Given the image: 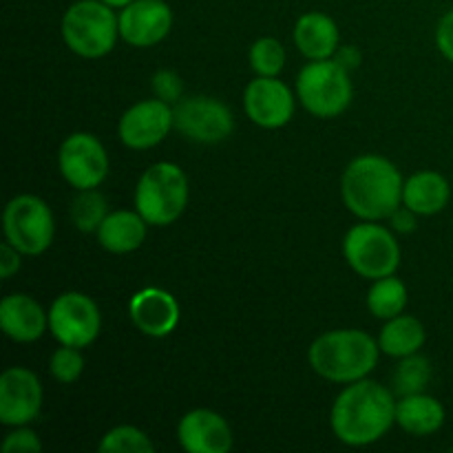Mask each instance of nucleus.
Returning a JSON list of instances; mask_svg holds the SVG:
<instances>
[{"mask_svg":"<svg viewBox=\"0 0 453 453\" xmlns=\"http://www.w3.org/2000/svg\"><path fill=\"white\" fill-rule=\"evenodd\" d=\"M396 423V401L376 380H354L336 396L330 425L334 436L349 447H365L380 441Z\"/></svg>","mask_w":453,"mask_h":453,"instance_id":"nucleus-1","label":"nucleus"},{"mask_svg":"<svg viewBox=\"0 0 453 453\" xmlns=\"http://www.w3.org/2000/svg\"><path fill=\"white\" fill-rule=\"evenodd\" d=\"M401 171L380 155H361L348 164L341 193L349 212L365 221L388 219L403 206Z\"/></svg>","mask_w":453,"mask_h":453,"instance_id":"nucleus-2","label":"nucleus"},{"mask_svg":"<svg viewBox=\"0 0 453 453\" xmlns=\"http://www.w3.org/2000/svg\"><path fill=\"white\" fill-rule=\"evenodd\" d=\"M379 343L363 330H332L310 345V365L332 383L367 379L379 363Z\"/></svg>","mask_w":453,"mask_h":453,"instance_id":"nucleus-3","label":"nucleus"},{"mask_svg":"<svg viewBox=\"0 0 453 453\" xmlns=\"http://www.w3.org/2000/svg\"><path fill=\"white\" fill-rule=\"evenodd\" d=\"M188 203V180L177 164H153L135 188V211L149 226H171Z\"/></svg>","mask_w":453,"mask_h":453,"instance_id":"nucleus-4","label":"nucleus"},{"mask_svg":"<svg viewBox=\"0 0 453 453\" xmlns=\"http://www.w3.org/2000/svg\"><path fill=\"white\" fill-rule=\"evenodd\" d=\"M119 18L102 0H78L62 16V38L82 58H102L115 47Z\"/></svg>","mask_w":453,"mask_h":453,"instance_id":"nucleus-5","label":"nucleus"},{"mask_svg":"<svg viewBox=\"0 0 453 453\" xmlns=\"http://www.w3.org/2000/svg\"><path fill=\"white\" fill-rule=\"evenodd\" d=\"M296 93L305 109L317 118H336L349 106L354 96L349 71L334 58L312 60L296 78Z\"/></svg>","mask_w":453,"mask_h":453,"instance_id":"nucleus-6","label":"nucleus"},{"mask_svg":"<svg viewBox=\"0 0 453 453\" xmlns=\"http://www.w3.org/2000/svg\"><path fill=\"white\" fill-rule=\"evenodd\" d=\"M343 255L354 273L372 281L394 274L401 264V248L394 234L372 221L349 228L343 239Z\"/></svg>","mask_w":453,"mask_h":453,"instance_id":"nucleus-7","label":"nucleus"},{"mask_svg":"<svg viewBox=\"0 0 453 453\" xmlns=\"http://www.w3.org/2000/svg\"><path fill=\"white\" fill-rule=\"evenodd\" d=\"M56 221L47 203L35 195H18L4 208V237L22 255H42L53 242Z\"/></svg>","mask_w":453,"mask_h":453,"instance_id":"nucleus-8","label":"nucleus"},{"mask_svg":"<svg viewBox=\"0 0 453 453\" xmlns=\"http://www.w3.org/2000/svg\"><path fill=\"white\" fill-rule=\"evenodd\" d=\"M100 327V310L96 301L82 292H65L53 301L49 310V330L60 341V345L87 348L97 339Z\"/></svg>","mask_w":453,"mask_h":453,"instance_id":"nucleus-9","label":"nucleus"},{"mask_svg":"<svg viewBox=\"0 0 453 453\" xmlns=\"http://www.w3.org/2000/svg\"><path fill=\"white\" fill-rule=\"evenodd\" d=\"M175 127L186 140L219 144L233 133L234 119L228 106L217 97H181L175 109Z\"/></svg>","mask_w":453,"mask_h":453,"instance_id":"nucleus-10","label":"nucleus"},{"mask_svg":"<svg viewBox=\"0 0 453 453\" xmlns=\"http://www.w3.org/2000/svg\"><path fill=\"white\" fill-rule=\"evenodd\" d=\"M60 173L73 188H97L109 175V155L91 133H73L66 137L58 153Z\"/></svg>","mask_w":453,"mask_h":453,"instance_id":"nucleus-11","label":"nucleus"},{"mask_svg":"<svg viewBox=\"0 0 453 453\" xmlns=\"http://www.w3.org/2000/svg\"><path fill=\"white\" fill-rule=\"evenodd\" d=\"M175 127V111L168 102L153 97L133 104L118 124V135L124 146L135 150L153 149Z\"/></svg>","mask_w":453,"mask_h":453,"instance_id":"nucleus-12","label":"nucleus"},{"mask_svg":"<svg viewBox=\"0 0 453 453\" xmlns=\"http://www.w3.org/2000/svg\"><path fill=\"white\" fill-rule=\"evenodd\" d=\"M42 407V385L27 367H9L0 376V423L22 427L38 418Z\"/></svg>","mask_w":453,"mask_h":453,"instance_id":"nucleus-13","label":"nucleus"},{"mask_svg":"<svg viewBox=\"0 0 453 453\" xmlns=\"http://www.w3.org/2000/svg\"><path fill=\"white\" fill-rule=\"evenodd\" d=\"M243 109L257 127L281 128L295 115V97L281 80L259 75L246 87Z\"/></svg>","mask_w":453,"mask_h":453,"instance_id":"nucleus-14","label":"nucleus"},{"mask_svg":"<svg viewBox=\"0 0 453 453\" xmlns=\"http://www.w3.org/2000/svg\"><path fill=\"white\" fill-rule=\"evenodd\" d=\"M119 35L131 47H153L173 27V12L164 0H133L119 13Z\"/></svg>","mask_w":453,"mask_h":453,"instance_id":"nucleus-15","label":"nucleus"},{"mask_svg":"<svg viewBox=\"0 0 453 453\" xmlns=\"http://www.w3.org/2000/svg\"><path fill=\"white\" fill-rule=\"evenodd\" d=\"M128 312L137 330L155 339L168 336L180 323V305L175 296L162 288H144L135 292L128 303Z\"/></svg>","mask_w":453,"mask_h":453,"instance_id":"nucleus-16","label":"nucleus"},{"mask_svg":"<svg viewBox=\"0 0 453 453\" xmlns=\"http://www.w3.org/2000/svg\"><path fill=\"white\" fill-rule=\"evenodd\" d=\"M180 445L188 453H226L233 447V429L212 410H193L177 427Z\"/></svg>","mask_w":453,"mask_h":453,"instance_id":"nucleus-17","label":"nucleus"},{"mask_svg":"<svg viewBox=\"0 0 453 453\" xmlns=\"http://www.w3.org/2000/svg\"><path fill=\"white\" fill-rule=\"evenodd\" d=\"M0 326L16 343H31L49 327V312L29 295H7L0 303Z\"/></svg>","mask_w":453,"mask_h":453,"instance_id":"nucleus-18","label":"nucleus"},{"mask_svg":"<svg viewBox=\"0 0 453 453\" xmlns=\"http://www.w3.org/2000/svg\"><path fill=\"white\" fill-rule=\"evenodd\" d=\"M295 44L310 60L334 58L339 51V27L327 13H303L295 25Z\"/></svg>","mask_w":453,"mask_h":453,"instance_id":"nucleus-19","label":"nucleus"},{"mask_svg":"<svg viewBox=\"0 0 453 453\" xmlns=\"http://www.w3.org/2000/svg\"><path fill=\"white\" fill-rule=\"evenodd\" d=\"M449 181L436 171L414 173L403 186V206L416 215H436L449 203Z\"/></svg>","mask_w":453,"mask_h":453,"instance_id":"nucleus-20","label":"nucleus"},{"mask_svg":"<svg viewBox=\"0 0 453 453\" xmlns=\"http://www.w3.org/2000/svg\"><path fill=\"white\" fill-rule=\"evenodd\" d=\"M146 226L149 224L137 211L109 212L97 228V242L104 250L115 252V255H127V252L137 250L144 243Z\"/></svg>","mask_w":453,"mask_h":453,"instance_id":"nucleus-21","label":"nucleus"},{"mask_svg":"<svg viewBox=\"0 0 453 453\" xmlns=\"http://www.w3.org/2000/svg\"><path fill=\"white\" fill-rule=\"evenodd\" d=\"M396 423L411 436H432L445 425V407L425 392L401 396L396 403Z\"/></svg>","mask_w":453,"mask_h":453,"instance_id":"nucleus-22","label":"nucleus"},{"mask_svg":"<svg viewBox=\"0 0 453 453\" xmlns=\"http://www.w3.org/2000/svg\"><path fill=\"white\" fill-rule=\"evenodd\" d=\"M425 339H427V332L418 319L410 317V314H398V317L388 319L385 327L380 330L379 348L388 357L405 358L418 354V349L425 345Z\"/></svg>","mask_w":453,"mask_h":453,"instance_id":"nucleus-23","label":"nucleus"},{"mask_svg":"<svg viewBox=\"0 0 453 453\" xmlns=\"http://www.w3.org/2000/svg\"><path fill=\"white\" fill-rule=\"evenodd\" d=\"M407 305V286L394 274L376 279L367 292V308L379 319H394L403 314Z\"/></svg>","mask_w":453,"mask_h":453,"instance_id":"nucleus-24","label":"nucleus"},{"mask_svg":"<svg viewBox=\"0 0 453 453\" xmlns=\"http://www.w3.org/2000/svg\"><path fill=\"white\" fill-rule=\"evenodd\" d=\"M106 215H109V203L104 195L97 193L96 188L80 190V195L71 203V219L75 228L82 233H97Z\"/></svg>","mask_w":453,"mask_h":453,"instance_id":"nucleus-25","label":"nucleus"},{"mask_svg":"<svg viewBox=\"0 0 453 453\" xmlns=\"http://www.w3.org/2000/svg\"><path fill=\"white\" fill-rule=\"evenodd\" d=\"M432 380V365L425 357L411 354L401 361L394 374V388L398 396H411V394H423L425 388Z\"/></svg>","mask_w":453,"mask_h":453,"instance_id":"nucleus-26","label":"nucleus"},{"mask_svg":"<svg viewBox=\"0 0 453 453\" xmlns=\"http://www.w3.org/2000/svg\"><path fill=\"white\" fill-rule=\"evenodd\" d=\"M100 453H150L155 449L150 438L142 429L122 425L106 434L100 441Z\"/></svg>","mask_w":453,"mask_h":453,"instance_id":"nucleus-27","label":"nucleus"},{"mask_svg":"<svg viewBox=\"0 0 453 453\" xmlns=\"http://www.w3.org/2000/svg\"><path fill=\"white\" fill-rule=\"evenodd\" d=\"M286 65V49L277 38H259L250 47V66L257 75L277 78Z\"/></svg>","mask_w":453,"mask_h":453,"instance_id":"nucleus-28","label":"nucleus"},{"mask_svg":"<svg viewBox=\"0 0 453 453\" xmlns=\"http://www.w3.org/2000/svg\"><path fill=\"white\" fill-rule=\"evenodd\" d=\"M49 372L60 383H75L84 372V357L80 348H71V345L58 348L49 361Z\"/></svg>","mask_w":453,"mask_h":453,"instance_id":"nucleus-29","label":"nucleus"},{"mask_svg":"<svg viewBox=\"0 0 453 453\" xmlns=\"http://www.w3.org/2000/svg\"><path fill=\"white\" fill-rule=\"evenodd\" d=\"M150 87H153L155 97L168 102V104H177L184 96V84H181V78L173 71H157L150 80Z\"/></svg>","mask_w":453,"mask_h":453,"instance_id":"nucleus-30","label":"nucleus"},{"mask_svg":"<svg viewBox=\"0 0 453 453\" xmlns=\"http://www.w3.org/2000/svg\"><path fill=\"white\" fill-rule=\"evenodd\" d=\"M4 453H38L42 451V442L35 436V432L27 429V425L16 427L12 434H7L3 442Z\"/></svg>","mask_w":453,"mask_h":453,"instance_id":"nucleus-31","label":"nucleus"},{"mask_svg":"<svg viewBox=\"0 0 453 453\" xmlns=\"http://www.w3.org/2000/svg\"><path fill=\"white\" fill-rule=\"evenodd\" d=\"M436 44L438 49H441L442 56H445L449 62H453V12L445 13L442 20L438 22Z\"/></svg>","mask_w":453,"mask_h":453,"instance_id":"nucleus-32","label":"nucleus"},{"mask_svg":"<svg viewBox=\"0 0 453 453\" xmlns=\"http://www.w3.org/2000/svg\"><path fill=\"white\" fill-rule=\"evenodd\" d=\"M20 255L22 252L16 246H12L9 242L3 243V248H0V277L9 279L13 277V273H18V268H20Z\"/></svg>","mask_w":453,"mask_h":453,"instance_id":"nucleus-33","label":"nucleus"},{"mask_svg":"<svg viewBox=\"0 0 453 453\" xmlns=\"http://www.w3.org/2000/svg\"><path fill=\"white\" fill-rule=\"evenodd\" d=\"M392 226L396 230H401V233H411L416 228V212L410 211L407 206H401L398 211H394Z\"/></svg>","mask_w":453,"mask_h":453,"instance_id":"nucleus-34","label":"nucleus"},{"mask_svg":"<svg viewBox=\"0 0 453 453\" xmlns=\"http://www.w3.org/2000/svg\"><path fill=\"white\" fill-rule=\"evenodd\" d=\"M334 60L348 71L358 69V65H361V51L357 47H339V51L334 53Z\"/></svg>","mask_w":453,"mask_h":453,"instance_id":"nucleus-35","label":"nucleus"},{"mask_svg":"<svg viewBox=\"0 0 453 453\" xmlns=\"http://www.w3.org/2000/svg\"><path fill=\"white\" fill-rule=\"evenodd\" d=\"M102 3H106V4H111V7H127V4H131L133 0H102Z\"/></svg>","mask_w":453,"mask_h":453,"instance_id":"nucleus-36","label":"nucleus"},{"mask_svg":"<svg viewBox=\"0 0 453 453\" xmlns=\"http://www.w3.org/2000/svg\"><path fill=\"white\" fill-rule=\"evenodd\" d=\"M451 451H453V447H451Z\"/></svg>","mask_w":453,"mask_h":453,"instance_id":"nucleus-37","label":"nucleus"}]
</instances>
